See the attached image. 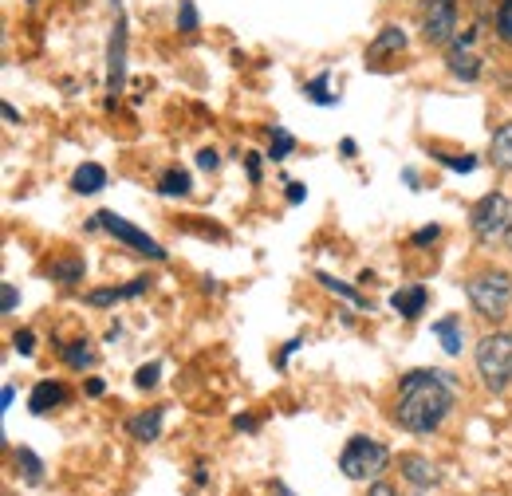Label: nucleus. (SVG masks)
Here are the masks:
<instances>
[{"mask_svg":"<svg viewBox=\"0 0 512 496\" xmlns=\"http://www.w3.org/2000/svg\"><path fill=\"white\" fill-rule=\"evenodd\" d=\"M453 382L442 371H410L398 382V406L394 422L410 434H434L453 410Z\"/></svg>","mask_w":512,"mask_h":496,"instance_id":"1","label":"nucleus"},{"mask_svg":"<svg viewBox=\"0 0 512 496\" xmlns=\"http://www.w3.org/2000/svg\"><path fill=\"white\" fill-rule=\"evenodd\" d=\"M465 296H469V304L481 319L501 323L512 304V276L505 268H485V272L465 280Z\"/></svg>","mask_w":512,"mask_h":496,"instance_id":"2","label":"nucleus"},{"mask_svg":"<svg viewBox=\"0 0 512 496\" xmlns=\"http://www.w3.org/2000/svg\"><path fill=\"white\" fill-rule=\"evenodd\" d=\"M477 374H481V382H485L493 394L509 390V382H512V335L509 331H493V335L481 339V347H477Z\"/></svg>","mask_w":512,"mask_h":496,"instance_id":"3","label":"nucleus"},{"mask_svg":"<svg viewBox=\"0 0 512 496\" xmlns=\"http://www.w3.org/2000/svg\"><path fill=\"white\" fill-rule=\"evenodd\" d=\"M469 229H473V237L481 245L505 241L512 229V197H505V193H485L473 205V213H469Z\"/></svg>","mask_w":512,"mask_h":496,"instance_id":"4","label":"nucleus"},{"mask_svg":"<svg viewBox=\"0 0 512 496\" xmlns=\"http://www.w3.org/2000/svg\"><path fill=\"white\" fill-rule=\"evenodd\" d=\"M386 465H390V449H386L383 441L363 437V434L351 437L347 449H343V457H339V469H343L351 481H375Z\"/></svg>","mask_w":512,"mask_h":496,"instance_id":"5","label":"nucleus"},{"mask_svg":"<svg viewBox=\"0 0 512 496\" xmlns=\"http://www.w3.org/2000/svg\"><path fill=\"white\" fill-rule=\"evenodd\" d=\"M91 225H103L115 241H123V245H130L134 252H142V256H150V260H166V248L158 245L154 237H146L138 225H130L127 217H119V213H111V209H103V213H95V221Z\"/></svg>","mask_w":512,"mask_h":496,"instance_id":"6","label":"nucleus"},{"mask_svg":"<svg viewBox=\"0 0 512 496\" xmlns=\"http://www.w3.org/2000/svg\"><path fill=\"white\" fill-rule=\"evenodd\" d=\"M422 32L430 44H453L457 32V0H426L422 4Z\"/></svg>","mask_w":512,"mask_h":496,"instance_id":"7","label":"nucleus"},{"mask_svg":"<svg viewBox=\"0 0 512 496\" xmlns=\"http://www.w3.org/2000/svg\"><path fill=\"white\" fill-rule=\"evenodd\" d=\"M123 83H127V16L119 12L115 32H111V48H107V91H111V99L123 91Z\"/></svg>","mask_w":512,"mask_h":496,"instance_id":"8","label":"nucleus"},{"mask_svg":"<svg viewBox=\"0 0 512 496\" xmlns=\"http://www.w3.org/2000/svg\"><path fill=\"white\" fill-rule=\"evenodd\" d=\"M469 44H473V32H465V36H457L453 44H449V71L457 75V79H465V83H473L477 75H481V60L469 52Z\"/></svg>","mask_w":512,"mask_h":496,"instance_id":"9","label":"nucleus"},{"mask_svg":"<svg viewBox=\"0 0 512 496\" xmlns=\"http://www.w3.org/2000/svg\"><path fill=\"white\" fill-rule=\"evenodd\" d=\"M398 469H402V477H406L410 485H418V489L438 485V469H434L426 457H418V453H402V457H398Z\"/></svg>","mask_w":512,"mask_h":496,"instance_id":"10","label":"nucleus"},{"mask_svg":"<svg viewBox=\"0 0 512 496\" xmlns=\"http://www.w3.org/2000/svg\"><path fill=\"white\" fill-rule=\"evenodd\" d=\"M64 398H67L64 382L44 378V382H36V390H32V398H28V410H32V414H48V410L64 406Z\"/></svg>","mask_w":512,"mask_h":496,"instance_id":"11","label":"nucleus"},{"mask_svg":"<svg viewBox=\"0 0 512 496\" xmlns=\"http://www.w3.org/2000/svg\"><path fill=\"white\" fill-rule=\"evenodd\" d=\"M426 300H430L426 288H422V284H410V288H398V292L390 296V308L398 311L402 319H418V315L426 311Z\"/></svg>","mask_w":512,"mask_h":496,"instance_id":"12","label":"nucleus"},{"mask_svg":"<svg viewBox=\"0 0 512 496\" xmlns=\"http://www.w3.org/2000/svg\"><path fill=\"white\" fill-rule=\"evenodd\" d=\"M127 434L134 437V441H158V437H162V406H154V410L130 418Z\"/></svg>","mask_w":512,"mask_h":496,"instance_id":"13","label":"nucleus"},{"mask_svg":"<svg viewBox=\"0 0 512 496\" xmlns=\"http://www.w3.org/2000/svg\"><path fill=\"white\" fill-rule=\"evenodd\" d=\"M71 189H75V193H99V189H107V170H103L99 162H83V166L71 174Z\"/></svg>","mask_w":512,"mask_h":496,"instance_id":"14","label":"nucleus"},{"mask_svg":"<svg viewBox=\"0 0 512 496\" xmlns=\"http://www.w3.org/2000/svg\"><path fill=\"white\" fill-rule=\"evenodd\" d=\"M489 162L497 166V170H512V123L497 126L493 130V142H489Z\"/></svg>","mask_w":512,"mask_h":496,"instance_id":"15","label":"nucleus"},{"mask_svg":"<svg viewBox=\"0 0 512 496\" xmlns=\"http://www.w3.org/2000/svg\"><path fill=\"white\" fill-rule=\"evenodd\" d=\"M402 48H406V32L390 24V28L379 32V40H375L367 52H371V60H379V56H394V52H402Z\"/></svg>","mask_w":512,"mask_h":496,"instance_id":"16","label":"nucleus"},{"mask_svg":"<svg viewBox=\"0 0 512 496\" xmlns=\"http://www.w3.org/2000/svg\"><path fill=\"white\" fill-rule=\"evenodd\" d=\"M434 335L442 339V347H446L449 355H461V339H465V335H461V319H457V315L438 319V323H434Z\"/></svg>","mask_w":512,"mask_h":496,"instance_id":"17","label":"nucleus"},{"mask_svg":"<svg viewBox=\"0 0 512 496\" xmlns=\"http://www.w3.org/2000/svg\"><path fill=\"white\" fill-rule=\"evenodd\" d=\"M316 280H320V284L327 288V292H331V296H343L351 308H367V311H371V300H367V296H359L351 284H343V280H335V276H327V272H320Z\"/></svg>","mask_w":512,"mask_h":496,"instance_id":"18","label":"nucleus"},{"mask_svg":"<svg viewBox=\"0 0 512 496\" xmlns=\"http://www.w3.org/2000/svg\"><path fill=\"white\" fill-rule=\"evenodd\" d=\"M190 189H193L190 174H186V170H178V166H174V170H166V174L158 178V193H166V197H186Z\"/></svg>","mask_w":512,"mask_h":496,"instance_id":"19","label":"nucleus"},{"mask_svg":"<svg viewBox=\"0 0 512 496\" xmlns=\"http://www.w3.org/2000/svg\"><path fill=\"white\" fill-rule=\"evenodd\" d=\"M16 469L24 473L28 485H40L44 481V465H40V457L32 449H16Z\"/></svg>","mask_w":512,"mask_h":496,"instance_id":"20","label":"nucleus"},{"mask_svg":"<svg viewBox=\"0 0 512 496\" xmlns=\"http://www.w3.org/2000/svg\"><path fill=\"white\" fill-rule=\"evenodd\" d=\"M327 83H331V75H327V71L316 75L312 83H304V95H308L316 107H331V103H335V95H331V87H327Z\"/></svg>","mask_w":512,"mask_h":496,"instance_id":"21","label":"nucleus"},{"mask_svg":"<svg viewBox=\"0 0 512 496\" xmlns=\"http://www.w3.org/2000/svg\"><path fill=\"white\" fill-rule=\"evenodd\" d=\"M48 276L60 280V284H79V280H83V260H56V264L48 268Z\"/></svg>","mask_w":512,"mask_h":496,"instance_id":"22","label":"nucleus"},{"mask_svg":"<svg viewBox=\"0 0 512 496\" xmlns=\"http://www.w3.org/2000/svg\"><path fill=\"white\" fill-rule=\"evenodd\" d=\"M296 150V138L284 130V126H272V146H268V158L272 162H280V158H288Z\"/></svg>","mask_w":512,"mask_h":496,"instance_id":"23","label":"nucleus"},{"mask_svg":"<svg viewBox=\"0 0 512 496\" xmlns=\"http://www.w3.org/2000/svg\"><path fill=\"white\" fill-rule=\"evenodd\" d=\"M64 363L71 371H87L91 363H95V355L87 351V343H67L64 347Z\"/></svg>","mask_w":512,"mask_h":496,"instance_id":"24","label":"nucleus"},{"mask_svg":"<svg viewBox=\"0 0 512 496\" xmlns=\"http://www.w3.org/2000/svg\"><path fill=\"white\" fill-rule=\"evenodd\" d=\"M178 32H186V36L197 32V8H193V0H182V4H178Z\"/></svg>","mask_w":512,"mask_h":496,"instance_id":"25","label":"nucleus"},{"mask_svg":"<svg viewBox=\"0 0 512 496\" xmlns=\"http://www.w3.org/2000/svg\"><path fill=\"white\" fill-rule=\"evenodd\" d=\"M497 36L512 44V0H501V8H497Z\"/></svg>","mask_w":512,"mask_h":496,"instance_id":"26","label":"nucleus"},{"mask_svg":"<svg viewBox=\"0 0 512 496\" xmlns=\"http://www.w3.org/2000/svg\"><path fill=\"white\" fill-rule=\"evenodd\" d=\"M158 374H162V367H158V363L138 367V374H134V386H138V390H154V386H158Z\"/></svg>","mask_w":512,"mask_h":496,"instance_id":"27","label":"nucleus"},{"mask_svg":"<svg viewBox=\"0 0 512 496\" xmlns=\"http://www.w3.org/2000/svg\"><path fill=\"white\" fill-rule=\"evenodd\" d=\"M119 300H127L123 288H107V292H91L87 296V304H95V308H107V304H119Z\"/></svg>","mask_w":512,"mask_h":496,"instance_id":"28","label":"nucleus"},{"mask_svg":"<svg viewBox=\"0 0 512 496\" xmlns=\"http://www.w3.org/2000/svg\"><path fill=\"white\" fill-rule=\"evenodd\" d=\"M442 162H446L449 170H461V174H473V170H477V158H473V154H461V158H446V154H442Z\"/></svg>","mask_w":512,"mask_h":496,"instance_id":"29","label":"nucleus"},{"mask_svg":"<svg viewBox=\"0 0 512 496\" xmlns=\"http://www.w3.org/2000/svg\"><path fill=\"white\" fill-rule=\"evenodd\" d=\"M12 347H16L20 355H32V351H36V335H32V331H16V335H12Z\"/></svg>","mask_w":512,"mask_h":496,"instance_id":"30","label":"nucleus"},{"mask_svg":"<svg viewBox=\"0 0 512 496\" xmlns=\"http://www.w3.org/2000/svg\"><path fill=\"white\" fill-rule=\"evenodd\" d=\"M16 304H20V296H16V288H12V284H0V311L8 315V311L16 308Z\"/></svg>","mask_w":512,"mask_h":496,"instance_id":"31","label":"nucleus"},{"mask_svg":"<svg viewBox=\"0 0 512 496\" xmlns=\"http://www.w3.org/2000/svg\"><path fill=\"white\" fill-rule=\"evenodd\" d=\"M438 237H442V229H438V225H430V229H418V233H414V245H434Z\"/></svg>","mask_w":512,"mask_h":496,"instance_id":"32","label":"nucleus"},{"mask_svg":"<svg viewBox=\"0 0 512 496\" xmlns=\"http://www.w3.org/2000/svg\"><path fill=\"white\" fill-rule=\"evenodd\" d=\"M197 166H201V170H217V166H221L217 150H201V154H197Z\"/></svg>","mask_w":512,"mask_h":496,"instance_id":"33","label":"nucleus"},{"mask_svg":"<svg viewBox=\"0 0 512 496\" xmlns=\"http://www.w3.org/2000/svg\"><path fill=\"white\" fill-rule=\"evenodd\" d=\"M245 166H249V182H260V154H245Z\"/></svg>","mask_w":512,"mask_h":496,"instance_id":"34","label":"nucleus"},{"mask_svg":"<svg viewBox=\"0 0 512 496\" xmlns=\"http://www.w3.org/2000/svg\"><path fill=\"white\" fill-rule=\"evenodd\" d=\"M304 197H308V189L300 186V182H288V201H292V205H300Z\"/></svg>","mask_w":512,"mask_h":496,"instance_id":"35","label":"nucleus"},{"mask_svg":"<svg viewBox=\"0 0 512 496\" xmlns=\"http://www.w3.org/2000/svg\"><path fill=\"white\" fill-rule=\"evenodd\" d=\"M146 284H150V280H142V276H138V280H130L127 288H123V292H127V300L130 296H142V292H146Z\"/></svg>","mask_w":512,"mask_h":496,"instance_id":"36","label":"nucleus"},{"mask_svg":"<svg viewBox=\"0 0 512 496\" xmlns=\"http://www.w3.org/2000/svg\"><path fill=\"white\" fill-rule=\"evenodd\" d=\"M103 390H107V386H103V378H91V382H87V394H91V398H99Z\"/></svg>","mask_w":512,"mask_h":496,"instance_id":"37","label":"nucleus"},{"mask_svg":"<svg viewBox=\"0 0 512 496\" xmlns=\"http://www.w3.org/2000/svg\"><path fill=\"white\" fill-rule=\"evenodd\" d=\"M367 496H398V493H394L390 485H383V481H379V485H371V493H367Z\"/></svg>","mask_w":512,"mask_h":496,"instance_id":"38","label":"nucleus"},{"mask_svg":"<svg viewBox=\"0 0 512 496\" xmlns=\"http://www.w3.org/2000/svg\"><path fill=\"white\" fill-rule=\"evenodd\" d=\"M233 426H237V430H256V418H249V414H245V418H237Z\"/></svg>","mask_w":512,"mask_h":496,"instance_id":"39","label":"nucleus"},{"mask_svg":"<svg viewBox=\"0 0 512 496\" xmlns=\"http://www.w3.org/2000/svg\"><path fill=\"white\" fill-rule=\"evenodd\" d=\"M4 119H8V123H20V111H16V107H8V103H4Z\"/></svg>","mask_w":512,"mask_h":496,"instance_id":"40","label":"nucleus"},{"mask_svg":"<svg viewBox=\"0 0 512 496\" xmlns=\"http://www.w3.org/2000/svg\"><path fill=\"white\" fill-rule=\"evenodd\" d=\"M505 241H509V248H512V229H509V237H505Z\"/></svg>","mask_w":512,"mask_h":496,"instance_id":"41","label":"nucleus"}]
</instances>
